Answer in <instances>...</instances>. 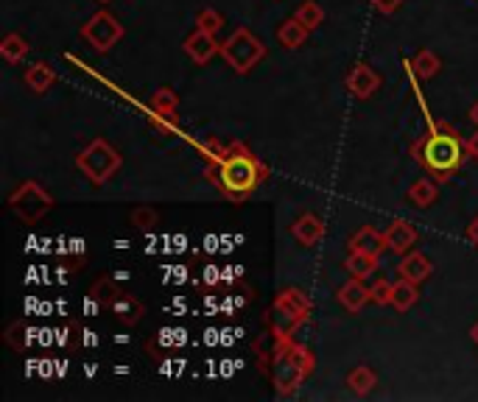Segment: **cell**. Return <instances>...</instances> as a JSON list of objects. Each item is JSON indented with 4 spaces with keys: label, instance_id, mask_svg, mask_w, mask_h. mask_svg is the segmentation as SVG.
Returning <instances> with one entry per match:
<instances>
[{
    "label": "cell",
    "instance_id": "836d02e7",
    "mask_svg": "<svg viewBox=\"0 0 478 402\" xmlns=\"http://www.w3.org/2000/svg\"><path fill=\"white\" fill-rule=\"evenodd\" d=\"M467 154H470V157H473V160L478 162V131H475L473 138L467 140Z\"/></svg>",
    "mask_w": 478,
    "mask_h": 402
},
{
    "label": "cell",
    "instance_id": "8fae6325",
    "mask_svg": "<svg viewBox=\"0 0 478 402\" xmlns=\"http://www.w3.org/2000/svg\"><path fill=\"white\" fill-rule=\"evenodd\" d=\"M182 48H185V53H187L196 65H207L216 53H221V45H219V40H216V34L202 31V28H196L194 34H190Z\"/></svg>",
    "mask_w": 478,
    "mask_h": 402
},
{
    "label": "cell",
    "instance_id": "8992f818",
    "mask_svg": "<svg viewBox=\"0 0 478 402\" xmlns=\"http://www.w3.org/2000/svg\"><path fill=\"white\" fill-rule=\"evenodd\" d=\"M92 299L99 302V308L112 313V319H118L126 327H135V324L143 319L146 308L143 302H138L131 294H126L123 288H118L109 277H101L92 288Z\"/></svg>",
    "mask_w": 478,
    "mask_h": 402
},
{
    "label": "cell",
    "instance_id": "484cf974",
    "mask_svg": "<svg viewBox=\"0 0 478 402\" xmlns=\"http://www.w3.org/2000/svg\"><path fill=\"white\" fill-rule=\"evenodd\" d=\"M151 106H155L157 112H163V114H174L177 106H179V95L171 87H160L155 95H151Z\"/></svg>",
    "mask_w": 478,
    "mask_h": 402
},
{
    "label": "cell",
    "instance_id": "e575fe53",
    "mask_svg": "<svg viewBox=\"0 0 478 402\" xmlns=\"http://www.w3.org/2000/svg\"><path fill=\"white\" fill-rule=\"evenodd\" d=\"M470 121L478 126V101H475V104H473V109H470Z\"/></svg>",
    "mask_w": 478,
    "mask_h": 402
},
{
    "label": "cell",
    "instance_id": "6da1fadb",
    "mask_svg": "<svg viewBox=\"0 0 478 402\" xmlns=\"http://www.w3.org/2000/svg\"><path fill=\"white\" fill-rule=\"evenodd\" d=\"M204 154L210 160L204 168L207 182L233 204H243L266 179H269V168H266L243 143H229L227 148L219 143H207Z\"/></svg>",
    "mask_w": 478,
    "mask_h": 402
},
{
    "label": "cell",
    "instance_id": "f1b7e54d",
    "mask_svg": "<svg viewBox=\"0 0 478 402\" xmlns=\"http://www.w3.org/2000/svg\"><path fill=\"white\" fill-rule=\"evenodd\" d=\"M370 294H372V302L375 304H380V308H384V304H392V282L389 280H375L372 285H370Z\"/></svg>",
    "mask_w": 478,
    "mask_h": 402
},
{
    "label": "cell",
    "instance_id": "7a4b0ae2",
    "mask_svg": "<svg viewBox=\"0 0 478 402\" xmlns=\"http://www.w3.org/2000/svg\"><path fill=\"white\" fill-rule=\"evenodd\" d=\"M426 121H428V134H423V138H417L411 143L409 148L411 160L419 168H426L436 182H448L456 170L462 168L465 157H470L467 143L450 123L431 121L428 112H426Z\"/></svg>",
    "mask_w": 478,
    "mask_h": 402
},
{
    "label": "cell",
    "instance_id": "52a82bcc",
    "mask_svg": "<svg viewBox=\"0 0 478 402\" xmlns=\"http://www.w3.org/2000/svg\"><path fill=\"white\" fill-rule=\"evenodd\" d=\"M263 56H266V45L246 26L235 28L221 45V59L238 75H246L250 70H255V65L263 59Z\"/></svg>",
    "mask_w": 478,
    "mask_h": 402
},
{
    "label": "cell",
    "instance_id": "9c48e42d",
    "mask_svg": "<svg viewBox=\"0 0 478 402\" xmlns=\"http://www.w3.org/2000/svg\"><path fill=\"white\" fill-rule=\"evenodd\" d=\"M79 36L84 43H90L92 51L107 53L109 48H115L123 40V26L115 14H109L107 9L95 12L90 20L79 28Z\"/></svg>",
    "mask_w": 478,
    "mask_h": 402
},
{
    "label": "cell",
    "instance_id": "277c9868",
    "mask_svg": "<svg viewBox=\"0 0 478 402\" xmlns=\"http://www.w3.org/2000/svg\"><path fill=\"white\" fill-rule=\"evenodd\" d=\"M121 165H123L121 151L112 143H107L104 138H95L90 146L79 151V157H76V168H79L82 177L90 179L95 187L107 185L121 170Z\"/></svg>",
    "mask_w": 478,
    "mask_h": 402
},
{
    "label": "cell",
    "instance_id": "d6a6232c",
    "mask_svg": "<svg viewBox=\"0 0 478 402\" xmlns=\"http://www.w3.org/2000/svg\"><path fill=\"white\" fill-rule=\"evenodd\" d=\"M467 238H470V243L473 246H478V216L470 221V226H467Z\"/></svg>",
    "mask_w": 478,
    "mask_h": 402
},
{
    "label": "cell",
    "instance_id": "5b68a950",
    "mask_svg": "<svg viewBox=\"0 0 478 402\" xmlns=\"http://www.w3.org/2000/svg\"><path fill=\"white\" fill-rule=\"evenodd\" d=\"M311 313V299L305 296L299 288H285L275 296L269 316V330H275L280 338H291V333Z\"/></svg>",
    "mask_w": 478,
    "mask_h": 402
},
{
    "label": "cell",
    "instance_id": "44dd1931",
    "mask_svg": "<svg viewBox=\"0 0 478 402\" xmlns=\"http://www.w3.org/2000/svg\"><path fill=\"white\" fill-rule=\"evenodd\" d=\"M439 199V187H436V179L431 177H423V179H417L411 187H409V201L414 204V207H419V209H426V207H431L434 201Z\"/></svg>",
    "mask_w": 478,
    "mask_h": 402
},
{
    "label": "cell",
    "instance_id": "d590c367",
    "mask_svg": "<svg viewBox=\"0 0 478 402\" xmlns=\"http://www.w3.org/2000/svg\"><path fill=\"white\" fill-rule=\"evenodd\" d=\"M470 338H473V341L478 343V321H475V324H473V327H470Z\"/></svg>",
    "mask_w": 478,
    "mask_h": 402
},
{
    "label": "cell",
    "instance_id": "5bb4252c",
    "mask_svg": "<svg viewBox=\"0 0 478 402\" xmlns=\"http://www.w3.org/2000/svg\"><path fill=\"white\" fill-rule=\"evenodd\" d=\"M324 221L314 213H302L294 224H291V235L302 243V246H319L324 240Z\"/></svg>",
    "mask_w": 478,
    "mask_h": 402
},
{
    "label": "cell",
    "instance_id": "4316f807",
    "mask_svg": "<svg viewBox=\"0 0 478 402\" xmlns=\"http://www.w3.org/2000/svg\"><path fill=\"white\" fill-rule=\"evenodd\" d=\"M196 28L202 31H210V34H219L224 28V17L216 12V9H202L196 14Z\"/></svg>",
    "mask_w": 478,
    "mask_h": 402
},
{
    "label": "cell",
    "instance_id": "4dcf8cb0",
    "mask_svg": "<svg viewBox=\"0 0 478 402\" xmlns=\"http://www.w3.org/2000/svg\"><path fill=\"white\" fill-rule=\"evenodd\" d=\"M400 6H403V0H372V9L378 14H394Z\"/></svg>",
    "mask_w": 478,
    "mask_h": 402
},
{
    "label": "cell",
    "instance_id": "4fadbf2b",
    "mask_svg": "<svg viewBox=\"0 0 478 402\" xmlns=\"http://www.w3.org/2000/svg\"><path fill=\"white\" fill-rule=\"evenodd\" d=\"M347 248L350 252H364V255L380 257L386 252V238H384V233H378L375 226H361L350 235Z\"/></svg>",
    "mask_w": 478,
    "mask_h": 402
},
{
    "label": "cell",
    "instance_id": "83f0119b",
    "mask_svg": "<svg viewBox=\"0 0 478 402\" xmlns=\"http://www.w3.org/2000/svg\"><path fill=\"white\" fill-rule=\"evenodd\" d=\"M131 224H135L138 229H151V226L160 224V213H157V209H151L148 204H143V207L135 209V213H131Z\"/></svg>",
    "mask_w": 478,
    "mask_h": 402
},
{
    "label": "cell",
    "instance_id": "cb8c5ba5",
    "mask_svg": "<svg viewBox=\"0 0 478 402\" xmlns=\"http://www.w3.org/2000/svg\"><path fill=\"white\" fill-rule=\"evenodd\" d=\"M375 382H378V377H375V372H372L370 367H358V369H353V372L347 374V389H350L353 394H358V397L370 394V391L375 389Z\"/></svg>",
    "mask_w": 478,
    "mask_h": 402
},
{
    "label": "cell",
    "instance_id": "ac0fdd59",
    "mask_svg": "<svg viewBox=\"0 0 478 402\" xmlns=\"http://www.w3.org/2000/svg\"><path fill=\"white\" fill-rule=\"evenodd\" d=\"M439 70H442V59H439V56L428 48H423L409 62V73L414 75V79H423V82H431Z\"/></svg>",
    "mask_w": 478,
    "mask_h": 402
},
{
    "label": "cell",
    "instance_id": "d6986e66",
    "mask_svg": "<svg viewBox=\"0 0 478 402\" xmlns=\"http://www.w3.org/2000/svg\"><path fill=\"white\" fill-rule=\"evenodd\" d=\"M419 299V291H417V282L406 280V277H400L397 282H392V308L400 311V313H406L411 311L414 304Z\"/></svg>",
    "mask_w": 478,
    "mask_h": 402
},
{
    "label": "cell",
    "instance_id": "9a60e30c",
    "mask_svg": "<svg viewBox=\"0 0 478 402\" xmlns=\"http://www.w3.org/2000/svg\"><path fill=\"white\" fill-rule=\"evenodd\" d=\"M336 296H339V304L347 313H358L367 302H372V294L364 285V280H355V277H350L347 282H344Z\"/></svg>",
    "mask_w": 478,
    "mask_h": 402
},
{
    "label": "cell",
    "instance_id": "30bf717a",
    "mask_svg": "<svg viewBox=\"0 0 478 402\" xmlns=\"http://www.w3.org/2000/svg\"><path fill=\"white\" fill-rule=\"evenodd\" d=\"M344 84H347V90L353 92V99L367 101L370 95L380 87V75H378V70H375L372 65L358 62V65H353V70L347 73Z\"/></svg>",
    "mask_w": 478,
    "mask_h": 402
},
{
    "label": "cell",
    "instance_id": "e0dca14e",
    "mask_svg": "<svg viewBox=\"0 0 478 402\" xmlns=\"http://www.w3.org/2000/svg\"><path fill=\"white\" fill-rule=\"evenodd\" d=\"M26 87L34 92V95H45L53 84H56V70L48 65V62H34L28 70H26Z\"/></svg>",
    "mask_w": 478,
    "mask_h": 402
},
{
    "label": "cell",
    "instance_id": "ffe728a7",
    "mask_svg": "<svg viewBox=\"0 0 478 402\" xmlns=\"http://www.w3.org/2000/svg\"><path fill=\"white\" fill-rule=\"evenodd\" d=\"M378 263H380V257H372V255H364V252H350L347 257H344V272L355 280H370L378 272Z\"/></svg>",
    "mask_w": 478,
    "mask_h": 402
},
{
    "label": "cell",
    "instance_id": "7c38bea8",
    "mask_svg": "<svg viewBox=\"0 0 478 402\" xmlns=\"http://www.w3.org/2000/svg\"><path fill=\"white\" fill-rule=\"evenodd\" d=\"M384 238H386V248L394 255L403 257L406 252H411V246L417 243V229L414 224L403 221V218H397L392 221L386 229H384Z\"/></svg>",
    "mask_w": 478,
    "mask_h": 402
},
{
    "label": "cell",
    "instance_id": "1f68e13d",
    "mask_svg": "<svg viewBox=\"0 0 478 402\" xmlns=\"http://www.w3.org/2000/svg\"><path fill=\"white\" fill-rule=\"evenodd\" d=\"M219 280H221V274H219L216 265H207L204 272H202V285H207V288H213Z\"/></svg>",
    "mask_w": 478,
    "mask_h": 402
},
{
    "label": "cell",
    "instance_id": "d4e9b609",
    "mask_svg": "<svg viewBox=\"0 0 478 402\" xmlns=\"http://www.w3.org/2000/svg\"><path fill=\"white\" fill-rule=\"evenodd\" d=\"M297 20L308 28V31H314V28H319L322 23H324V9L316 4V0H305V4H299V9H297Z\"/></svg>",
    "mask_w": 478,
    "mask_h": 402
},
{
    "label": "cell",
    "instance_id": "2e32d148",
    "mask_svg": "<svg viewBox=\"0 0 478 402\" xmlns=\"http://www.w3.org/2000/svg\"><path fill=\"white\" fill-rule=\"evenodd\" d=\"M431 272H434L431 260L423 252H414V248H411V252H406L403 260H400V265H397V274L411 280V282H417V285L426 282L431 277Z\"/></svg>",
    "mask_w": 478,
    "mask_h": 402
},
{
    "label": "cell",
    "instance_id": "8d00e7d4",
    "mask_svg": "<svg viewBox=\"0 0 478 402\" xmlns=\"http://www.w3.org/2000/svg\"><path fill=\"white\" fill-rule=\"evenodd\" d=\"M101 4H109V0H101Z\"/></svg>",
    "mask_w": 478,
    "mask_h": 402
},
{
    "label": "cell",
    "instance_id": "603a6c76",
    "mask_svg": "<svg viewBox=\"0 0 478 402\" xmlns=\"http://www.w3.org/2000/svg\"><path fill=\"white\" fill-rule=\"evenodd\" d=\"M28 40L26 36H20V34H6L4 36V43H0V56H4V59L9 62V65H20L26 56H28Z\"/></svg>",
    "mask_w": 478,
    "mask_h": 402
},
{
    "label": "cell",
    "instance_id": "7402d4cb",
    "mask_svg": "<svg viewBox=\"0 0 478 402\" xmlns=\"http://www.w3.org/2000/svg\"><path fill=\"white\" fill-rule=\"evenodd\" d=\"M308 28H305L297 17H291V20H285V23H280V28H277V40H280V45L283 48H289V51H297L305 40H308Z\"/></svg>",
    "mask_w": 478,
    "mask_h": 402
},
{
    "label": "cell",
    "instance_id": "ba28073f",
    "mask_svg": "<svg viewBox=\"0 0 478 402\" xmlns=\"http://www.w3.org/2000/svg\"><path fill=\"white\" fill-rule=\"evenodd\" d=\"M9 209L23 224H36L53 209V196L40 182L26 179L23 185H17L9 193Z\"/></svg>",
    "mask_w": 478,
    "mask_h": 402
},
{
    "label": "cell",
    "instance_id": "f546056e",
    "mask_svg": "<svg viewBox=\"0 0 478 402\" xmlns=\"http://www.w3.org/2000/svg\"><path fill=\"white\" fill-rule=\"evenodd\" d=\"M171 118H174V114H163V112L155 109V114L148 118V123H151V129H157L160 134H171V131H174V121H171Z\"/></svg>",
    "mask_w": 478,
    "mask_h": 402
},
{
    "label": "cell",
    "instance_id": "3957f363",
    "mask_svg": "<svg viewBox=\"0 0 478 402\" xmlns=\"http://www.w3.org/2000/svg\"><path fill=\"white\" fill-rule=\"evenodd\" d=\"M316 369V358L314 352L305 347L302 341H285L280 352L272 360V382H275V391L280 397H291L297 394V389L305 382L311 372Z\"/></svg>",
    "mask_w": 478,
    "mask_h": 402
}]
</instances>
